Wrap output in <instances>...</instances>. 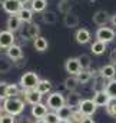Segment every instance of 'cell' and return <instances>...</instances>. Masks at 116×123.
Returning <instances> with one entry per match:
<instances>
[{"label":"cell","mask_w":116,"mask_h":123,"mask_svg":"<svg viewBox=\"0 0 116 123\" xmlns=\"http://www.w3.org/2000/svg\"><path fill=\"white\" fill-rule=\"evenodd\" d=\"M3 110L9 115H13V116H19L23 113L25 110V102L14 96V97H7L4 102H3Z\"/></svg>","instance_id":"6da1fadb"},{"label":"cell","mask_w":116,"mask_h":123,"mask_svg":"<svg viewBox=\"0 0 116 123\" xmlns=\"http://www.w3.org/2000/svg\"><path fill=\"white\" fill-rule=\"evenodd\" d=\"M20 39L26 40H34L36 37L40 36V27L37 23H25V26L20 27Z\"/></svg>","instance_id":"7a4b0ae2"},{"label":"cell","mask_w":116,"mask_h":123,"mask_svg":"<svg viewBox=\"0 0 116 123\" xmlns=\"http://www.w3.org/2000/svg\"><path fill=\"white\" fill-rule=\"evenodd\" d=\"M40 77L37 73L34 72H26L22 74L20 77V82H19V86L22 87V90H29V89H36L37 83H39Z\"/></svg>","instance_id":"3957f363"},{"label":"cell","mask_w":116,"mask_h":123,"mask_svg":"<svg viewBox=\"0 0 116 123\" xmlns=\"http://www.w3.org/2000/svg\"><path fill=\"white\" fill-rule=\"evenodd\" d=\"M46 105H47L49 109L56 112L58 109H60L62 106L66 105V97L60 92H52V93H49V96H47V103Z\"/></svg>","instance_id":"277c9868"},{"label":"cell","mask_w":116,"mask_h":123,"mask_svg":"<svg viewBox=\"0 0 116 123\" xmlns=\"http://www.w3.org/2000/svg\"><path fill=\"white\" fill-rule=\"evenodd\" d=\"M96 40L99 42H103V43H110L113 42L116 37V31L112 29V27H106V26H100L97 30H96V34H95Z\"/></svg>","instance_id":"5b68a950"},{"label":"cell","mask_w":116,"mask_h":123,"mask_svg":"<svg viewBox=\"0 0 116 123\" xmlns=\"http://www.w3.org/2000/svg\"><path fill=\"white\" fill-rule=\"evenodd\" d=\"M77 109L83 113V116H93L95 112H96V109H97V106L95 105L93 99H83L80 102V105H79Z\"/></svg>","instance_id":"8992f818"},{"label":"cell","mask_w":116,"mask_h":123,"mask_svg":"<svg viewBox=\"0 0 116 123\" xmlns=\"http://www.w3.org/2000/svg\"><path fill=\"white\" fill-rule=\"evenodd\" d=\"M1 6H3V10L9 14H17L23 7V4L19 0H3Z\"/></svg>","instance_id":"52a82bcc"},{"label":"cell","mask_w":116,"mask_h":123,"mask_svg":"<svg viewBox=\"0 0 116 123\" xmlns=\"http://www.w3.org/2000/svg\"><path fill=\"white\" fill-rule=\"evenodd\" d=\"M14 42H16L14 33L9 30L0 31V49H9L12 44H14Z\"/></svg>","instance_id":"ba28073f"},{"label":"cell","mask_w":116,"mask_h":123,"mask_svg":"<svg viewBox=\"0 0 116 123\" xmlns=\"http://www.w3.org/2000/svg\"><path fill=\"white\" fill-rule=\"evenodd\" d=\"M64 70H66L70 76H76V74L82 70L77 57H69V59L66 60V63H64Z\"/></svg>","instance_id":"9c48e42d"},{"label":"cell","mask_w":116,"mask_h":123,"mask_svg":"<svg viewBox=\"0 0 116 123\" xmlns=\"http://www.w3.org/2000/svg\"><path fill=\"white\" fill-rule=\"evenodd\" d=\"M110 96L106 93V90H100V92H95L93 94V102H95V105L97 106V107H106L109 103H110Z\"/></svg>","instance_id":"30bf717a"},{"label":"cell","mask_w":116,"mask_h":123,"mask_svg":"<svg viewBox=\"0 0 116 123\" xmlns=\"http://www.w3.org/2000/svg\"><path fill=\"white\" fill-rule=\"evenodd\" d=\"M92 20H93V23L97 25V26H106V25L110 22V14H109L106 10L102 9V10H97V12L93 14Z\"/></svg>","instance_id":"8fae6325"},{"label":"cell","mask_w":116,"mask_h":123,"mask_svg":"<svg viewBox=\"0 0 116 123\" xmlns=\"http://www.w3.org/2000/svg\"><path fill=\"white\" fill-rule=\"evenodd\" d=\"M23 94H25V100L29 103V105H36V103H40L42 102V97L43 94L39 93L36 89H29V90H23Z\"/></svg>","instance_id":"7c38bea8"},{"label":"cell","mask_w":116,"mask_h":123,"mask_svg":"<svg viewBox=\"0 0 116 123\" xmlns=\"http://www.w3.org/2000/svg\"><path fill=\"white\" fill-rule=\"evenodd\" d=\"M47 105H43L42 102L40 103H36L32 106V116L36 117V119H43L46 115H47Z\"/></svg>","instance_id":"4fadbf2b"},{"label":"cell","mask_w":116,"mask_h":123,"mask_svg":"<svg viewBox=\"0 0 116 123\" xmlns=\"http://www.w3.org/2000/svg\"><path fill=\"white\" fill-rule=\"evenodd\" d=\"M22 20L19 19V16L17 14H12L9 19H7V23H6V27H7V30L12 31V33H14V31H19L20 30V27H22Z\"/></svg>","instance_id":"5bb4252c"},{"label":"cell","mask_w":116,"mask_h":123,"mask_svg":"<svg viewBox=\"0 0 116 123\" xmlns=\"http://www.w3.org/2000/svg\"><path fill=\"white\" fill-rule=\"evenodd\" d=\"M100 76H102L105 80H112V79H115V76H116L115 64L109 63V64L102 66V67H100Z\"/></svg>","instance_id":"9a60e30c"},{"label":"cell","mask_w":116,"mask_h":123,"mask_svg":"<svg viewBox=\"0 0 116 123\" xmlns=\"http://www.w3.org/2000/svg\"><path fill=\"white\" fill-rule=\"evenodd\" d=\"M82 100H83L82 96L76 92V90H75V92H69V94L66 96V105L70 106L72 109H77Z\"/></svg>","instance_id":"2e32d148"},{"label":"cell","mask_w":116,"mask_h":123,"mask_svg":"<svg viewBox=\"0 0 116 123\" xmlns=\"http://www.w3.org/2000/svg\"><path fill=\"white\" fill-rule=\"evenodd\" d=\"M6 55L12 59V60H17V59H20V57H23V50H22V46H19V44H12L9 49H6Z\"/></svg>","instance_id":"e0dca14e"},{"label":"cell","mask_w":116,"mask_h":123,"mask_svg":"<svg viewBox=\"0 0 116 123\" xmlns=\"http://www.w3.org/2000/svg\"><path fill=\"white\" fill-rule=\"evenodd\" d=\"M63 25L66 26V27H69V29H73V27H77L79 26V17H77V14H75V13H67V14H64V17H63Z\"/></svg>","instance_id":"ac0fdd59"},{"label":"cell","mask_w":116,"mask_h":123,"mask_svg":"<svg viewBox=\"0 0 116 123\" xmlns=\"http://www.w3.org/2000/svg\"><path fill=\"white\" fill-rule=\"evenodd\" d=\"M75 39H76V42L79 44H87L90 42L92 36H90V31L87 29H79L76 31V34H75Z\"/></svg>","instance_id":"d6986e66"},{"label":"cell","mask_w":116,"mask_h":123,"mask_svg":"<svg viewBox=\"0 0 116 123\" xmlns=\"http://www.w3.org/2000/svg\"><path fill=\"white\" fill-rule=\"evenodd\" d=\"M13 60L6 55V56H3V55H0V73H9L10 70H12V67H13Z\"/></svg>","instance_id":"ffe728a7"},{"label":"cell","mask_w":116,"mask_h":123,"mask_svg":"<svg viewBox=\"0 0 116 123\" xmlns=\"http://www.w3.org/2000/svg\"><path fill=\"white\" fill-rule=\"evenodd\" d=\"M79 85H80V83H79L77 77H76V76H70V74H69V77H66L64 82H63V86H64V89H66L67 92H75Z\"/></svg>","instance_id":"44dd1931"},{"label":"cell","mask_w":116,"mask_h":123,"mask_svg":"<svg viewBox=\"0 0 116 123\" xmlns=\"http://www.w3.org/2000/svg\"><path fill=\"white\" fill-rule=\"evenodd\" d=\"M52 87H53V85L47 79H40L36 86V90L42 94H47V93H52Z\"/></svg>","instance_id":"7402d4cb"},{"label":"cell","mask_w":116,"mask_h":123,"mask_svg":"<svg viewBox=\"0 0 116 123\" xmlns=\"http://www.w3.org/2000/svg\"><path fill=\"white\" fill-rule=\"evenodd\" d=\"M33 10L32 9H27V7H22V10L17 13V16H19V19L22 20V23H32L33 22Z\"/></svg>","instance_id":"603a6c76"},{"label":"cell","mask_w":116,"mask_h":123,"mask_svg":"<svg viewBox=\"0 0 116 123\" xmlns=\"http://www.w3.org/2000/svg\"><path fill=\"white\" fill-rule=\"evenodd\" d=\"M106 47H108V43H103V42L95 40V42L92 43V46H90V50H92V53H93V55L100 56V55H103V53H105Z\"/></svg>","instance_id":"cb8c5ba5"},{"label":"cell","mask_w":116,"mask_h":123,"mask_svg":"<svg viewBox=\"0 0 116 123\" xmlns=\"http://www.w3.org/2000/svg\"><path fill=\"white\" fill-rule=\"evenodd\" d=\"M47 7V0H30V9L36 13H43Z\"/></svg>","instance_id":"d4e9b609"},{"label":"cell","mask_w":116,"mask_h":123,"mask_svg":"<svg viewBox=\"0 0 116 123\" xmlns=\"http://www.w3.org/2000/svg\"><path fill=\"white\" fill-rule=\"evenodd\" d=\"M72 112H73V109H72L70 106H67V105L62 106L60 109L56 110V113H58V116H59V119H60V120H70Z\"/></svg>","instance_id":"484cf974"},{"label":"cell","mask_w":116,"mask_h":123,"mask_svg":"<svg viewBox=\"0 0 116 123\" xmlns=\"http://www.w3.org/2000/svg\"><path fill=\"white\" fill-rule=\"evenodd\" d=\"M33 46H34V49H36L37 52H46L47 47H49V43H47V40H46L45 37L39 36V37H36V39L33 40Z\"/></svg>","instance_id":"4316f807"},{"label":"cell","mask_w":116,"mask_h":123,"mask_svg":"<svg viewBox=\"0 0 116 123\" xmlns=\"http://www.w3.org/2000/svg\"><path fill=\"white\" fill-rule=\"evenodd\" d=\"M42 20H43V23H46V25H55V23L58 22V16H56V13L52 12V10H45L43 14H42Z\"/></svg>","instance_id":"83f0119b"},{"label":"cell","mask_w":116,"mask_h":123,"mask_svg":"<svg viewBox=\"0 0 116 123\" xmlns=\"http://www.w3.org/2000/svg\"><path fill=\"white\" fill-rule=\"evenodd\" d=\"M76 77H77L80 85H86V83H89L92 80V73H90V70H80L76 74Z\"/></svg>","instance_id":"f1b7e54d"},{"label":"cell","mask_w":116,"mask_h":123,"mask_svg":"<svg viewBox=\"0 0 116 123\" xmlns=\"http://www.w3.org/2000/svg\"><path fill=\"white\" fill-rule=\"evenodd\" d=\"M77 60L80 63V67H82V70H89L90 69V64H92V59H90V56L89 55H80V56H77Z\"/></svg>","instance_id":"f546056e"},{"label":"cell","mask_w":116,"mask_h":123,"mask_svg":"<svg viewBox=\"0 0 116 123\" xmlns=\"http://www.w3.org/2000/svg\"><path fill=\"white\" fill-rule=\"evenodd\" d=\"M105 90H106V93L110 96V99H115V100H116V79L108 80Z\"/></svg>","instance_id":"4dcf8cb0"},{"label":"cell","mask_w":116,"mask_h":123,"mask_svg":"<svg viewBox=\"0 0 116 123\" xmlns=\"http://www.w3.org/2000/svg\"><path fill=\"white\" fill-rule=\"evenodd\" d=\"M58 9L60 13H63V14H67V13H70V10H72V4H70V0H60L58 3Z\"/></svg>","instance_id":"1f68e13d"},{"label":"cell","mask_w":116,"mask_h":123,"mask_svg":"<svg viewBox=\"0 0 116 123\" xmlns=\"http://www.w3.org/2000/svg\"><path fill=\"white\" fill-rule=\"evenodd\" d=\"M105 87H106V83H105V79L102 76L93 77V89H95V92L105 90Z\"/></svg>","instance_id":"d6a6232c"},{"label":"cell","mask_w":116,"mask_h":123,"mask_svg":"<svg viewBox=\"0 0 116 123\" xmlns=\"http://www.w3.org/2000/svg\"><path fill=\"white\" fill-rule=\"evenodd\" d=\"M20 93V86L19 85H9V87H7V97H14V96H17Z\"/></svg>","instance_id":"836d02e7"},{"label":"cell","mask_w":116,"mask_h":123,"mask_svg":"<svg viewBox=\"0 0 116 123\" xmlns=\"http://www.w3.org/2000/svg\"><path fill=\"white\" fill-rule=\"evenodd\" d=\"M43 119L46 120V123H59L60 122V119H59V116H58L56 112H47V115H46Z\"/></svg>","instance_id":"e575fe53"},{"label":"cell","mask_w":116,"mask_h":123,"mask_svg":"<svg viewBox=\"0 0 116 123\" xmlns=\"http://www.w3.org/2000/svg\"><path fill=\"white\" fill-rule=\"evenodd\" d=\"M85 116H83V113L79 110V109H73V112H72V116H70V120L73 123H80V120L83 119Z\"/></svg>","instance_id":"d590c367"},{"label":"cell","mask_w":116,"mask_h":123,"mask_svg":"<svg viewBox=\"0 0 116 123\" xmlns=\"http://www.w3.org/2000/svg\"><path fill=\"white\" fill-rule=\"evenodd\" d=\"M7 87H9V83L0 82V100H6L7 99Z\"/></svg>","instance_id":"8d00e7d4"},{"label":"cell","mask_w":116,"mask_h":123,"mask_svg":"<svg viewBox=\"0 0 116 123\" xmlns=\"http://www.w3.org/2000/svg\"><path fill=\"white\" fill-rule=\"evenodd\" d=\"M0 123H16V116L4 113V115L0 116Z\"/></svg>","instance_id":"74e56055"},{"label":"cell","mask_w":116,"mask_h":123,"mask_svg":"<svg viewBox=\"0 0 116 123\" xmlns=\"http://www.w3.org/2000/svg\"><path fill=\"white\" fill-rule=\"evenodd\" d=\"M106 112H108L110 116H115V117H116V100H115V99H112V100H110V103L106 106Z\"/></svg>","instance_id":"f35d334b"},{"label":"cell","mask_w":116,"mask_h":123,"mask_svg":"<svg viewBox=\"0 0 116 123\" xmlns=\"http://www.w3.org/2000/svg\"><path fill=\"white\" fill-rule=\"evenodd\" d=\"M13 63H14L16 67H23V66H26V59H25V57H20V59L14 60Z\"/></svg>","instance_id":"ab89813d"},{"label":"cell","mask_w":116,"mask_h":123,"mask_svg":"<svg viewBox=\"0 0 116 123\" xmlns=\"http://www.w3.org/2000/svg\"><path fill=\"white\" fill-rule=\"evenodd\" d=\"M109 62H110L112 64H116V47L109 53Z\"/></svg>","instance_id":"60d3db41"},{"label":"cell","mask_w":116,"mask_h":123,"mask_svg":"<svg viewBox=\"0 0 116 123\" xmlns=\"http://www.w3.org/2000/svg\"><path fill=\"white\" fill-rule=\"evenodd\" d=\"M80 123H95V120L92 119V116H85V117L80 120Z\"/></svg>","instance_id":"b9f144b4"},{"label":"cell","mask_w":116,"mask_h":123,"mask_svg":"<svg viewBox=\"0 0 116 123\" xmlns=\"http://www.w3.org/2000/svg\"><path fill=\"white\" fill-rule=\"evenodd\" d=\"M19 123H33V122H32V119H30V117L25 116V117H22V119L19 120Z\"/></svg>","instance_id":"7bdbcfd3"},{"label":"cell","mask_w":116,"mask_h":123,"mask_svg":"<svg viewBox=\"0 0 116 123\" xmlns=\"http://www.w3.org/2000/svg\"><path fill=\"white\" fill-rule=\"evenodd\" d=\"M110 23H112V26H113V27H116V13L110 17Z\"/></svg>","instance_id":"ee69618b"},{"label":"cell","mask_w":116,"mask_h":123,"mask_svg":"<svg viewBox=\"0 0 116 123\" xmlns=\"http://www.w3.org/2000/svg\"><path fill=\"white\" fill-rule=\"evenodd\" d=\"M33 123H46V120H45V119H36Z\"/></svg>","instance_id":"f6af8a7d"},{"label":"cell","mask_w":116,"mask_h":123,"mask_svg":"<svg viewBox=\"0 0 116 123\" xmlns=\"http://www.w3.org/2000/svg\"><path fill=\"white\" fill-rule=\"evenodd\" d=\"M22 4H26V3H30V0H19Z\"/></svg>","instance_id":"bcb514c9"},{"label":"cell","mask_w":116,"mask_h":123,"mask_svg":"<svg viewBox=\"0 0 116 123\" xmlns=\"http://www.w3.org/2000/svg\"><path fill=\"white\" fill-rule=\"evenodd\" d=\"M59 123H73L72 120H60Z\"/></svg>","instance_id":"7dc6e473"},{"label":"cell","mask_w":116,"mask_h":123,"mask_svg":"<svg viewBox=\"0 0 116 123\" xmlns=\"http://www.w3.org/2000/svg\"><path fill=\"white\" fill-rule=\"evenodd\" d=\"M1 115H3V106L0 105V116H1Z\"/></svg>","instance_id":"c3c4849f"},{"label":"cell","mask_w":116,"mask_h":123,"mask_svg":"<svg viewBox=\"0 0 116 123\" xmlns=\"http://www.w3.org/2000/svg\"><path fill=\"white\" fill-rule=\"evenodd\" d=\"M72 1H75V3H79V1H82V0H72Z\"/></svg>","instance_id":"681fc988"},{"label":"cell","mask_w":116,"mask_h":123,"mask_svg":"<svg viewBox=\"0 0 116 123\" xmlns=\"http://www.w3.org/2000/svg\"><path fill=\"white\" fill-rule=\"evenodd\" d=\"M0 52H1V49H0Z\"/></svg>","instance_id":"f907efd6"}]
</instances>
